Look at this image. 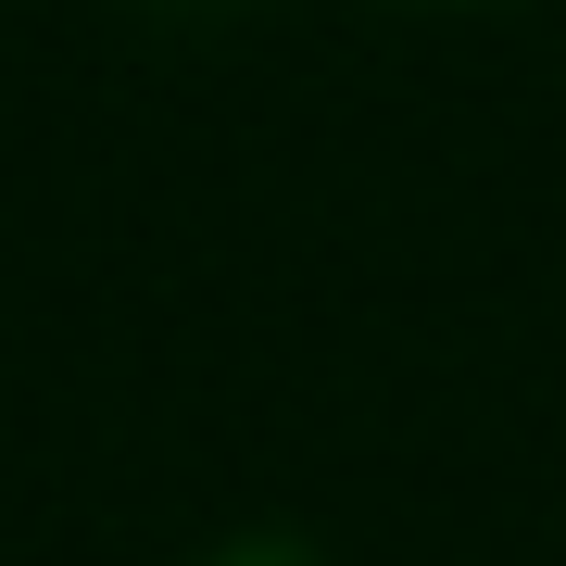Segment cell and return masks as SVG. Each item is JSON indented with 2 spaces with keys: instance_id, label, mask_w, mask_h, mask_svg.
Segmentation results:
<instances>
[{
  "instance_id": "cell-2",
  "label": "cell",
  "mask_w": 566,
  "mask_h": 566,
  "mask_svg": "<svg viewBox=\"0 0 566 566\" xmlns=\"http://www.w3.org/2000/svg\"><path fill=\"white\" fill-rule=\"evenodd\" d=\"M378 13H428V25H491V13H528V0H378Z\"/></svg>"
},
{
  "instance_id": "cell-3",
  "label": "cell",
  "mask_w": 566,
  "mask_h": 566,
  "mask_svg": "<svg viewBox=\"0 0 566 566\" xmlns=\"http://www.w3.org/2000/svg\"><path fill=\"white\" fill-rule=\"evenodd\" d=\"M151 25H240V13H264V0H139Z\"/></svg>"
},
{
  "instance_id": "cell-1",
  "label": "cell",
  "mask_w": 566,
  "mask_h": 566,
  "mask_svg": "<svg viewBox=\"0 0 566 566\" xmlns=\"http://www.w3.org/2000/svg\"><path fill=\"white\" fill-rule=\"evenodd\" d=\"M189 566H340L315 542V528H290V516H252V528H227V542H202Z\"/></svg>"
}]
</instances>
